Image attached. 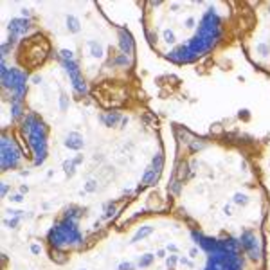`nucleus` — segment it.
<instances>
[{
  "label": "nucleus",
  "instance_id": "1",
  "mask_svg": "<svg viewBox=\"0 0 270 270\" xmlns=\"http://www.w3.org/2000/svg\"><path fill=\"white\" fill-rule=\"evenodd\" d=\"M33 252L38 254V252H40V247H38V245H33Z\"/></svg>",
  "mask_w": 270,
  "mask_h": 270
}]
</instances>
